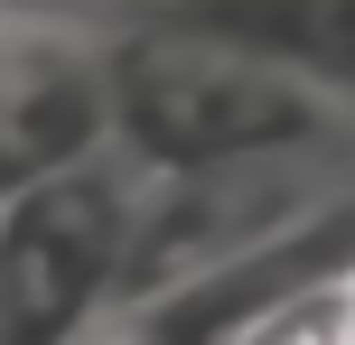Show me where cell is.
<instances>
[{
	"mask_svg": "<svg viewBox=\"0 0 355 345\" xmlns=\"http://www.w3.org/2000/svg\"><path fill=\"white\" fill-rule=\"evenodd\" d=\"M355 187V149H318V159H234V168H141L122 224V271H112V308H150V299L215 280L234 261L271 252L281 234H300L309 215H327Z\"/></svg>",
	"mask_w": 355,
	"mask_h": 345,
	"instance_id": "cell-2",
	"label": "cell"
},
{
	"mask_svg": "<svg viewBox=\"0 0 355 345\" xmlns=\"http://www.w3.org/2000/svg\"><path fill=\"white\" fill-rule=\"evenodd\" d=\"M0 10H56V19H94V10H112V0H0Z\"/></svg>",
	"mask_w": 355,
	"mask_h": 345,
	"instance_id": "cell-6",
	"label": "cell"
},
{
	"mask_svg": "<svg viewBox=\"0 0 355 345\" xmlns=\"http://www.w3.org/2000/svg\"><path fill=\"white\" fill-rule=\"evenodd\" d=\"M112 149L103 37L56 10H0V196Z\"/></svg>",
	"mask_w": 355,
	"mask_h": 345,
	"instance_id": "cell-4",
	"label": "cell"
},
{
	"mask_svg": "<svg viewBox=\"0 0 355 345\" xmlns=\"http://www.w3.org/2000/svg\"><path fill=\"white\" fill-rule=\"evenodd\" d=\"M141 159H94L0 196V345H75L103 327Z\"/></svg>",
	"mask_w": 355,
	"mask_h": 345,
	"instance_id": "cell-3",
	"label": "cell"
},
{
	"mask_svg": "<svg viewBox=\"0 0 355 345\" xmlns=\"http://www.w3.org/2000/svg\"><path fill=\"white\" fill-rule=\"evenodd\" d=\"M103 84H112V149L141 168H234V159H318L355 149V112L327 103L318 84L262 66L215 37H178L112 19Z\"/></svg>",
	"mask_w": 355,
	"mask_h": 345,
	"instance_id": "cell-1",
	"label": "cell"
},
{
	"mask_svg": "<svg viewBox=\"0 0 355 345\" xmlns=\"http://www.w3.org/2000/svg\"><path fill=\"white\" fill-rule=\"evenodd\" d=\"M112 19L243 47V56L300 75V84L327 93V103L355 112V0H112V10L85 19V28H112Z\"/></svg>",
	"mask_w": 355,
	"mask_h": 345,
	"instance_id": "cell-5",
	"label": "cell"
}]
</instances>
